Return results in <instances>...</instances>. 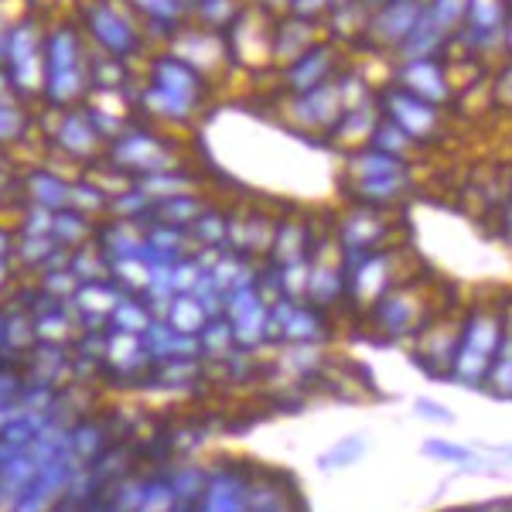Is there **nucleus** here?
<instances>
[{
  "label": "nucleus",
  "mask_w": 512,
  "mask_h": 512,
  "mask_svg": "<svg viewBox=\"0 0 512 512\" xmlns=\"http://www.w3.org/2000/svg\"><path fill=\"white\" fill-rule=\"evenodd\" d=\"M390 113L396 127L407 130V137H424L434 130V110L417 96H390Z\"/></svg>",
  "instance_id": "1"
},
{
  "label": "nucleus",
  "mask_w": 512,
  "mask_h": 512,
  "mask_svg": "<svg viewBox=\"0 0 512 512\" xmlns=\"http://www.w3.org/2000/svg\"><path fill=\"white\" fill-rule=\"evenodd\" d=\"M420 0H393L383 14H379V35L386 41H403L414 31V24L420 18Z\"/></svg>",
  "instance_id": "2"
},
{
  "label": "nucleus",
  "mask_w": 512,
  "mask_h": 512,
  "mask_svg": "<svg viewBox=\"0 0 512 512\" xmlns=\"http://www.w3.org/2000/svg\"><path fill=\"white\" fill-rule=\"evenodd\" d=\"M403 82L414 96H424V99H444L448 96V86H444V76L441 69L431 62V59H414L403 72Z\"/></svg>",
  "instance_id": "3"
},
{
  "label": "nucleus",
  "mask_w": 512,
  "mask_h": 512,
  "mask_svg": "<svg viewBox=\"0 0 512 512\" xmlns=\"http://www.w3.org/2000/svg\"><path fill=\"white\" fill-rule=\"evenodd\" d=\"M444 28L434 21L431 11H424L414 24V31H410L407 38H403V59L414 62V59H427V55L437 48V41H441Z\"/></svg>",
  "instance_id": "4"
},
{
  "label": "nucleus",
  "mask_w": 512,
  "mask_h": 512,
  "mask_svg": "<svg viewBox=\"0 0 512 512\" xmlns=\"http://www.w3.org/2000/svg\"><path fill=\"white\" fill-rule=\"evenodd\" d=\"M468 18L475 21V28H478V31L499 28V21H502L499 0H468Z\"/></svg>",
  "instance_id": "5"
},
{
  "label": "nucleus",
  "mask_w": 512,
  "mask_h": 512,
  "mask_svg": "<svg viewBox=\"0 0 512 512\" xmlns=\"http://www.w3.org/2000/svg\"><path fill=\"white\" fill-rule=\"evenodd\" d=\"M431 14H434V21L441 24L444 31H448V28H454V24H458L468 14V0H434Z\"/></svg>",
  "instance_id": "6"
},
{
  "label": "nucleus",
  "mask_w": 512,
  "mask_h": 512,
  "mask_svg": "<svg viewBox=\"0 0 512 512\" xmlns=\"http://www.w3.org/2000/svg\"><path fill=\"white\" fill-rule=\"evenodd\" d=\"M376 144H379V151H386V154H396V151H403V147L410 144V137H407V130L403 127H396V123H390V127H379V134H376Z\"/></svg>",
  "instance_id": "7"
},
{
  "label": "nucleus",
  "mask_w": 512,
  "mask_h": 512,
  "mask_svg": "<svg viewBox=\"0 0 512 512\" xmlns=\"http://www.w3.org/2000/svg\"><path fill=\"white\" fill-rule=\"evenodd\" d=\"M509 38H512V35H509Z\"/></svg>",
  "instance_id": "8"
}]
</instances>
